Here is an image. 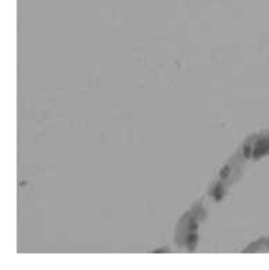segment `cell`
<instances>
[{
  "mask_svg": "<svg viewBox=\"0 0 269 270\" xmlns=\"http://www.w3.org/2000/svg\"><path fill=\"white\" fill-rule=\"evenodd\" d=\"M196 229H197V222L194 220V219H193V220L190 222V230H191V231H194Z\"/></svg>",
  "mask_w": 269,
  "mask_h": 270,
  "instance_id": "cell-5",
  "label": "cell"
},
{
  "mask_svg": "<svg viewBox=\"0 0 269 270\" xmlns=\"http://www.w3.org/2000/svg\"><path fill=\"white\" fill-rule=\"evenodd\" d=\"M229 172H230V168H229V165H226V166L220 170V177H226V176L229 175Z\"/></svg>",
  "mask_w": 269,
  "mask_h": 270,
  "instance_id": "cell-3",
  "label": "cell"
},
{
  "mask_svg": "<svg viewBox=\"0 0 269 270\" xmlns=\"http://www.w3.org/2000/svg\"><path fill=\"white\" fill-rule=\"evenodd\" d=\"M243 154H244V157L247 159L251 158V147H250L248 144H245L244 145V148H243Z\"/></svg>",
  "mask_w": 269,
  "mask_h": 270,
  "instance_id": "cell-2",
  "label": "cell"
},
{
  "mask_svg": "<svg viewBox=\"0 0 269 270\" xmlns=\"http://www.w3.org/2000/svg\"><path fill=\"white\" fill-rule=\"evenodd\" d=\"M196 241H197V236L196 234H191V236L189 237V240H187V244L189 245H191V244H194Z\"/></svg>",
  "mask_w": 269,
  "mask_h": 270,
  "instance_id": "cell-4",
  "label": "cell"
},
{
  "mask_svg": "<svg viewBox=\"0 0 269 270\" xmlns=\"http://www.w3.org/2000/svg\"><path fill=\"white\" fill-rule=\"evenodd\" d=\"M212 195H214V198H215V201H220L222 199V195H223V190H222V186H220L219 183L214 187V190H212Z\"/></svg>",
  "mask_w": 269,
  "mask_h": 270,
  "instance_id": "cell-1",
  "label": "cell"
}]
</instances>
